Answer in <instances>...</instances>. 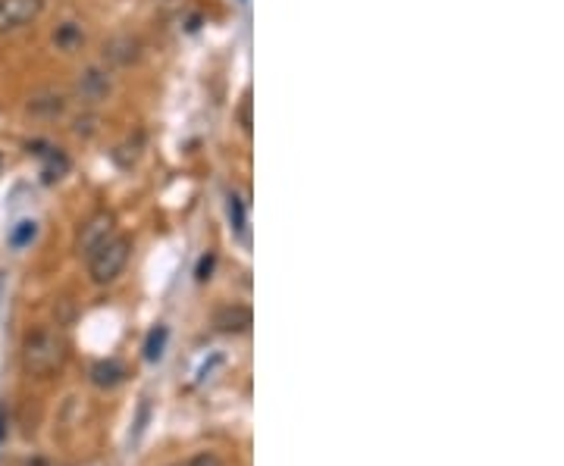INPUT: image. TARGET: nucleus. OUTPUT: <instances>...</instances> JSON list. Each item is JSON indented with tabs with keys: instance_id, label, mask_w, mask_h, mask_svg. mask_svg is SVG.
<instances>
[{
	"instance_id": "nucleus-16",
	"label": "nucleus",
	"mask_w": 564,
	"mask_h": 466,
	"mask_svg": "<svg viewBox=\"0 0 564 466\" xmlns=\"http://www.w3.org/2000/svg\"><path fill=\"white\" fill-rule=\"evenodd\" d=\"M188 466H226V463L220 461L217 454H198V457H195V461L188 463Z\"/></svg>"
},
{
	"instance_id": "nucleus-10",
	"label": "nucleus",
	"mask_w": 564,
	"mask_h": 466,
	"mask_svg": "<svg viewBox=\"0 0 564 466\" xmlns=\"http://www.w3.org/2000/svg\"><path fill=\"white\" fill-rule=\"evenodd\" d=\"M63 110H66V100H63L60 91H41L29 100V113H35V116L54 119V116H60Z\"/></svg>"
},
{
	"instance_id": "nucleus-20",
	"label": "nucleus",
	"mask_w": 564,
	"mask_h": 466,
	"mask_svg": "<svg viewBox=\"0 0 564 466\" xmlns=\"http://www.w3.org/2000/svg\"><path fill=\"white\" fill-rule=\"evenodd\" d=\"M179 466H188V463H179Z\"/></svg>"
},
{
	"instance_id": "nucleus-18",
	"label": "nucleus",
	"mask_w": 564,
	"mask_h": 466,
	"mask_svg": "<svg viewBox=\"0 0 564 466\" xmlns=\"http://www.w3.org/2000/svg\"><path fill=\"white\" fill-rule=\"evenodd\" d=\"M4 438H6V410L0 404V444H4Z\"/></svg>"
},
{
	"instance_id": "nucleus-3",
	"label": "nucleus",
	"mask_w": 564,
	"mask_h": 466,
	"mask_svg": "<svg viewBox=\"0 0 564 466\" xmlns=\"http://www.w3.org/2000/svg\"><path fill=\"white\" fill-rule=\"evenodd\" d=\"M44 10V0H0V35L31 25Z\"/></svg>"
},
{
	"instance_id": "nucleus-6",
	"label": "nucleus",
	"mask_w": 564,
	"mask_h": 466,
	"mask_svg": "<svg viewBox=\"0 0 564 466\" xmlns=\"http://www.w3.org/2000/svg\"><path fill=\"white\" fill-rule=\"evenodd\" d=\"M29 151L41 160V176L44 182H56V178H63L69 172V157L63 154L60 148H54V144H44V142H35L29 144Z\"/></svg>"
},
{
	"instance_id": "nucleus-4",
	"label": "nucleus",
	"mask_w": 564,
	"mask_h": 466,
	"mask_svg": "<svg viewBox=\"0 0 564 466\" xmlns=\"http://www.w3.org/2000/svg\"><path fill=\"white\" fill-rule=\"evenodd\" d=\"M113 229H117V220H113V213H107V210L94 213L91 220H88L85 226H82L79 241H75V251H79L82 257H88V254L98 251V247L104 245L107 238H110Z\"/></svg>"
},
{
	"instance_id": "nucleus-19",
	"label": "nucleus",
	"mask_w": 564,
	"mask_h": 466,
	"mask_svg": "<svg viewBox=\"0 0 564 466\" xmlns=\"http://www.w3.org/2000/svg\"><path fill=\"white\" fill-rule=\"evenodd\" d=\"M29 466H50V463H48V461H31Z\"/></svg>"
},
{
	"instance_id": "nucleus-12",
	"label": "nucleus",
	"mask_w": 564,
	"mask_h": 466,
	"mask_svg": "<svg viewBox=\"0 0 564 466\" xmlns=\"http://www.w3.org/2000/svg\"><path fill=\"white\" fill-rule=\"evenodd\" d=\"M167 338H169L167 325H154V329L148 332V338H144V360H151V363L161 360L163 348H167Z\"/></svg>"
},
{
	"instance_id": "nucleus-14",
	"label": "nucleus",
	"mask_w": 564,
	"mask_h": 466,
	"mask_svg": "<svg viewBox=\"0 0 564 466\" xmlns=\"http://www.w3.org/2000/svg\"><path fill=\"white\" fill-rule=\"evenodd\" d=\"M35 235H38V222L22 220V222H16V229L10 232V245L13 247H25V245H31V241H35Z\"/></svg>"
},
{
	"instance_id": "nucleus-13",
	"label": "nucleus",
	"mask_w": 564,
	"mask_h": 466,
	"mask_svg": "<svg viewBox=\"0 0 564 466\" xmlns=\"http://www.w3.org/2000/svg\"><path fill=\"white\" fill-rule=\"evenodd\" d=\"M230 222L239 238H248V210H245V201L239 194H230Z\"/></svg>"
},
{
	"instance_id": "nucleus-11",
	"label": "nucleus",
	"mask_w": 564,
	"mask_h": 466,
	"mask_svg": "<svg viewBox=\"0 0 564 466\" xmlns=\"http://www.w3.org/2000/svg\"><path fill=\"white\" fill-rule=\"evenodd\" d=\"M82 41H85V31H82V25H79V22H63V25H56V31H54L56 50H63V54H73L75 47H82Z\"/></svg>"
},
{
	"instance_id": "nucleus-17",
	"label": "nucleus",
	"mask_w": 564,
	"mask_h": 466,
	"mask_svg": "<svg viewBox=\"0 0 564 466\" xmlns=\"http://www.w3.org/2000/svg\"><path fill=\"white\" fill-rule=\"evenodd\" d=\"M94 132V119H75V135H91Z\"/></svg>"
},
{
	"instance_id": "nucleus-8",
	"label": "nucleus",
	"mask_w": 564,
	"mask_h": 466,
	"mask_svg": "<svg viewBox=\"0 0 564 466\" xmlns=\"http://www.w3.org/2000/svg\"><path fill=\"white\" fill-rule=\"evenodd\" d=\"M138 56H142V44H138V38H132V35H117L104 44V60L117 63V66H129V63H135Z\"/></svg>"
},
{
	"instance_id": "nucleus-9",
	"label": "nucleus",
	"mask_w": 564,
	"mask_h": 466,
	"mask_svg": "<svg viewBox=\"0 0 564 466\" xmlns=\"http://www.w3.org/2000/svg\"><path fill=\"white\" fill-rule=\"evenodd\" d=\"M88 375L98 388H117L126 379V367L119 360H98Z\"/></svg>"
},
{
	"instance_id": "nucleus-1",
	"label": "nucleus",
	"mask_w": 564,
	"mask_h": 466,
	"mask_svg": "<svg viewBox=\"0 0 564 466\" xmlns=\"http://www.w3.org/2000/svg\"><path fill=\"white\" fill-rule=\"evenodd\" d=\"M63 360H66V344L54 332H31L22 341V367L35 379H44L54 369H60Z\"/></svg>"
},
{
	"instance_id": "nucleus-5",
	"label": "nucleus",
	"mask_w": 564,
	"mask_h": 466,
	"mask_svg": "<svg viewBox=\"0 0 564 466\" xmlns=\"http://www.w3.org/2000/svg\"><path fill=\"white\" fill-rule=\"evenodd\" d=\"M110 88H113L110 73H104L100 66H88L85 73L79 75V82H75V91H79V98L88 100V104L104 100L107 94H110Z\"/></svg>"
},
{
	"instance_id": "nucleus-15",
	"label": "nucleus",
	"mask_w": 564,
	"mask_h": 466,
	"mask_svg": "<svg viewBox=\"0 0 564 466\" xmlns=\"http://www.w3.org/2000/svg\"><path fill=\"white\" fill-rule=\"evenodd\" d=\"M213 263H217V257H213V254H207V257H201V263H198V272H195V276H198V282H207V279H211V272H213Z\"/></svg>"
},
{
	"instance_id": "nucleus-2",
	"label": "nucleus",
	"mask_w": 564,
	"mask_h": 466,
	"mask_svg": "<svg viewBox=\"0 0 564 466\" xmlns=\"http://www.w3.org/2000/svg\"><path fill=\"white\" fill-rule=\"evenodd\" d=\"M132 254V241L126 235H110L98 251L88 254V276L94 285H107L126 270Z\"/></svg>"
},
{
	"instance_id": "nucleus-7",
	"label": "nucleus",
	"mask_w": 564,
	"mask_h": 466,
	"mask_svg": "<svg viewBox=\"0 0 564 466\" xmlns=\"http://www.w3.org/2000/svg\"><path fill=\"white\" fill-rule=\"evenodd\" d=\"M251 323H255V316L242 304H226V307L213 313V329L223 332V335H242V332L251 329Z\"/></svg>"
}]
</instances>
